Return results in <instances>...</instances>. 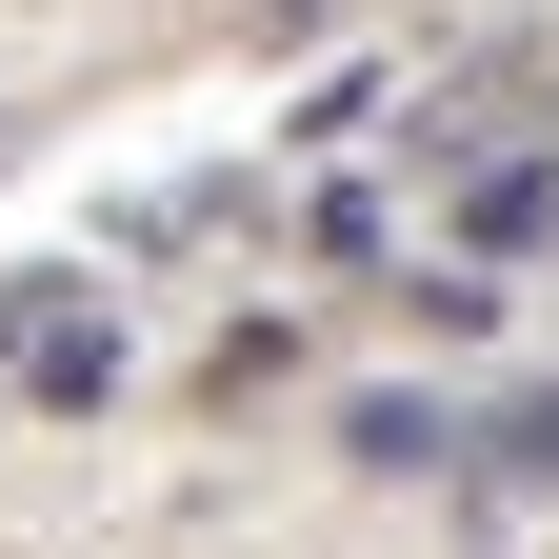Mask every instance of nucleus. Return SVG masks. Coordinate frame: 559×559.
Wrapping results in <instances>:
<instances>
[{
	"label": "nucleus",
	"mask_w": 559,
	"mask_h": 559,
	"mask_svg": "<svg viewBox=\"0 0 559 559\" xmlns=\"http://www.w3.org/2000/svg\"><path fill=\"white\" fill-rule=\"evenodd\" d=\"M140 380V340L100 280H0V400H40V419H100Z\"/></svg>",
	"instance_id": "f257e3e1"
},
{
	"label": "nucleus",
	"mask_w": 559,
	"mask_h": 559,
	"mask_svg": "<svg viewBox=\"0 0 559 559\" xmlns=\"http://www.w3.org/2000/svg\"><path fill=\"white\" fill-rule=\"evenodd\" d=\"M460 260H500V280L559 260V160H479V180H460Z\"/></svg>",
	"instance_id": "f03ea898"
},
{
	"label": "nucleus",
	"mask_w": 559,
	"mask_h": 559,
	"mask_svg": "<svg viewBox=\"0 0 559 559\" xmlns=\"http://www.w3.org/2000/svg\"><path fill=\"white\" fill-rule=\"evenodd\" d=\"M280 380H300V320H240L221 360H200V400H280Z\"/></svg>",
	"instance_id": "7ed1b4c3"
},
{
	"label": "nucleus",
	"mask_w": 559,
	"mask_h": 559,
	"mask_svg": "<svg viewBox=\"0 0 559 559\" xmlns=\"http://www.w3.org/2000/svg\"><path fill=\"white\" fill-rule=\"evenodd\" d=\"M240 21H260V40H320V21H340V0H240Z\"/></svg>",
	"instance_id": "20e7f679"
},
{
	"label": "nucleus",
	"mask_w": 559,
	"mask_h": 559,
	"mask_svg": "<svg viewBox=\"0 0 559 559\" xmlns=\"http://www.w3.org/2000/svg\"><path fill=\"white\" fill-rule=\"evenodd\" d=\"M0 160H21V100H0Z\"/></svg>",
	"instance_id": "39448f33"
}]
</instances>
